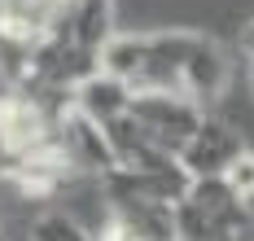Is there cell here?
<instances>
[{
  "label": "cell",
  "mask_w": 254,
  "mask_h": 241,
  "mask_svg": "<svg viewBox=\"0 0 254 241\" xmlns=\"http://www.w3.org/2000/svg\"><path fill=\"white\" fill-rule=\"evenodd\" d=\"M180 241H246L250 202L228 184V176L193 180L184 202L176 206Z\"/></svg>",
  "instance_id": "obj_1"
},
{
  "label": "cell",
  "mask_w": 254,
  "mask_h": 241,
  "mask_svg": "<svg viewBox=\"0 0 254 241\" xmlns=\"http://www.w3.org/2000/svg\"><path fill=\"white\" fill-rule=\"evenodd\" d=\"M131 114H136L140 127L153 136V145L167 149L171 158L184 154V145L202 132V123L210 119L202 101H193L189 92H167V88H136Z\"/></svg>",
  "instance_id": "obj_2"
},
{
  "label": "cell",
  "mask_w": 254,
  "mask_h": 241,
  "mask_svg": "<svg viewBox=\"0 0 254 241\" xmlns=\"http://www.w3.org/2000/svg\"><path fill=\"white\" fill-rule=\"evenodd\" d=\"M57 149H62V158L70 162V171H75V176H88V180H105V176L119 167V154H114L105 127L97 119L79 114V110H66V114H62Z\"/></svg>",
  "instance_id": "obj_3"
},
{
  "label": "cell",
  "mask_w": 254,
  "mask_h": 241,
  "mask_svg": "<svg viewBox=\"0 0 254 241\" xmlns=\"http://www.w3.org/2000/svg\"><path fill=\"white\" fill-rule=\"evenodd\" d=\"M228 75H232L228 53L210 35L193 31L189 35V57H184V75H180V92H189L193 101L210 106V101H219L228 92Z\"/></svg>",
  "instance_id": "obj_4"
},
{
  "label": "cell",
  "mask_w": 254,
  "mask_h": 241,
  "mask_svg": "<svg viewBox=\"0 0 254 241\" xmlns=\"http://www.w3.org/2000/svg\"><path fill=\"white\" fill-rule=\"evenodd\" d=\"M53 35L66 40V44H75V49H83V53L101 57L105 44L119 35L114 31V0H70L62 9Z\"/></svg>",
  "instance_id": "obj_5"
},
{
  "label": "cell",
  "mask_w": 254,
  "mask_h": 241,
  "mask_svg": "<svg viewBox=\"0 0 254 241\" xmlns=\"http://www.w3.org/2000/svg\"><path fill=\"white\" fill-rule=\"evenodd\" d=\"M241 149H246V145H241V136L232 132V123H224V119H206L202 132L184 145L180 167H184L193 180H206V176H228V167L237 162Z\"/></svg>",
  "instance_id": "obj_6"
},
{
  "label": "cell",
  "mask_w": 254,
  "mask_h": 241,
  "mask_svg": "<svg viewBox=\"0 0 254 241\" xmlns=\"http://www.w3.org/2000/svg\"><path fill=\"white\" fill-rule=\"evenodd\" d=\"M110 219L131 241H180V224H176V206L171 202L119 197V202H110Z\"/></svg>",
  "instance_id": "obj_7"
},
{
  "label": "cell",
  "mask_w": 254,
  "mask_h": 241,
  "mask_svg": "<svg viewBox=\"0 0 254 241\" xmlns=\"http://www.w3.org/2000/svg\"><path fill=\"white\" fill-rule=\"evenodd\" d=\"M131 97H136V88L123 79H114V75H88V79L75 88V97H70V110L79 114H88V119H97V123H110V119H119L131 110Z\"/></svg>",
  "instance_id": "obj_8"
},
{
  "label": "cell",
  "mask_w": 254,
  "mask_h": 241,
  "mask_svg": "<svg viewBox=\"0 0 254 241\" xmlns=\"http://www.w3.org/2000/svg\"><path fill=\"white\" fill-rule=\"evenodd\" d=\"M145 66H149V35H136V31H119L101 53V70L131 88H140Z\"/></svg>",
  "instance_id": "obj_9"
},
{
  "label": "cell",
  "mask_w": 254,
  "mask_h": 241,
  "mask_svg": "<svg viewBox=\"0 0 254 241\" xmlns=\"http://www.w3.org/2000/svg\"><path fill=\"white\" fill-rule=\"evenodd\" d=\"M31 241H97V233H88L75 215L49 211L31 224Z\"/></svg>",
  "instance_id": "obj_10"
},
{
  "label": "cell",
  "mask_w": 254,
  "mask_h": 241,
  "mask_svg": "<svg viewBox=\"0 0 254 241\" xmlns=\"http://www.w3.org/2000/svg\"><path fill=\"white\" fill-rule=\"evenodd\" d=\"M228 184L246 197V202H254V149H241L237 154V162L228 167Z\"/></svg>",
  "instance_id": "obj_11"
},
{
  "label": "cell",
  "mask_w": 254,
  "mask_h": 241,
  "mask_svg": "<svg viewBox=\"0 0 254 241\" xmlns=\"http://www.w3.org/2000/svg\"><path fill=\"white\" fill-rule=\"evenodd\" d=\"M237 49H241V57L254 66V22H246V27H241V35H237Z\"/></svg>",
  "instance_id": "obj_12"
},
{
  "label": "cell",
  "mask_w": 254,
  "mask_h": 241,
  "mask_svg": "<svg viewBox=\"0 0 254 241\" xmlns=\"http://www.w3.org/2000/svg\"><path fill=\"white\" fill-rule=\"evenodd\" d=\"M250 83H254V66H250Z\"/></svg>",
  "instance_id": "obj_13"
}]
</instances>
